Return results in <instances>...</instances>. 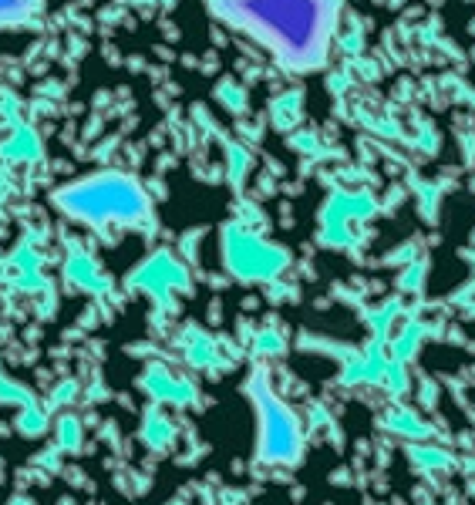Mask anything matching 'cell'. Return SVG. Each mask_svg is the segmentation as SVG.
<instances>
[{
	"mask_svg": "<svg viewBox=\"0 0 475 505\" xmlns=\"http://www.w3.org/2000/svg\"><path fill=\"white\" fill-rule=\"evenodd\" d=\"M34 0H0V24H17L30 14Z\"/></svg>",
	"mask_w": 475,
	"mask_h": 505,
	"instance_id": "obj_2",
	"label": "cell"
},
{
	"mask_svg": "<svg viewBox=\"0 0 475 505\" xmlns=\"http://www.w3.org/2000/svg\"><path fill=\"white\" fill-rule=\"evenodd\" d=\"M230 24L260 37L287 64H317L330 37V0H212Z\"/></svg>",
	"mask_w": 475,
	"mask_h": 505,
	"instance_id": "obj_1",
	"label": "cell"
}]
</instances>
